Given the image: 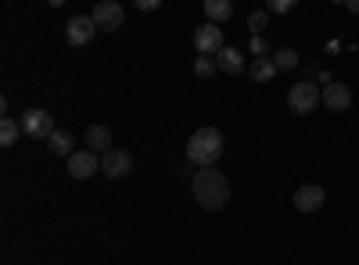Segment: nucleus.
Returning <instances> with one entry per match:
<instances>
[{"label":"nucleus","mask_w":359,"mask_h":265,"mask_svg":"<svg viewBox=\"0 0 359 265\" xmlns=\"http://www.w3.org/2000/svg\"><path fill=\"white\" fill-rule=\"evenodd\" d=\"M233 15V0H205V18L208 22H226Z\"/></svg>","instance_id":"nucleus-15"},{"label":"nucleus","mask_w":359,"mask_h":265,"mask_svg":"<svg viewBox=\"0 0 359 265\" xmlns=\"http://www.w3.org/2000/svg\"><path fill=\"white\" fill-rule=\"evenodd\" d=\"M323 104V90L313 83V79H302V83H294L291 90H287V108L294 115H309Z\"/></svg>","instance_id":"nucleus-3"},{"label":"nucleus","mask_w":359,"mask_h":265,"mask_svg":"<svg viewBox=\"0 0 359 265\" xmlns=\"http://www.w3.org/2000/svg\"><path fill=\"white\" fill-rule=\"evenodd\" d=\"M47 143H50V155H57V158H69V155L76 151V136L65 133V129H54V133L47 136Z\"/></svg>","instance_id":"nucleus-14"},{"label":"nucleus","mask_w":359,"mask_h":265,"mask_svg":"<svg viewBox=\"0 0 359 265\" xmlns=\"http://www.w3.org/2000/svg\"><path fill=\"white\" fill-rule=\"evenodd\" d=\"M298 0H266V11H277V15H287Z\"/></svg>","instance_id":"nucleus-21"},{"label":"nucleus","mask_w":359,"mask_h":265,"mask_svg":"<svg viewBox=\"0 0 359 265\" xmlns=\"http://www.w3.org/2000/svg\"><path fill=\"white\" fill-rule=\"evenodd\" d=\"M83 140H86L90 151H97V155L111 151V133H108V126H90V129L83 133Z\"/></svg>","instance_id":"nucleus-13"},{"label":"nucleus","mask_w":359,"mask_h":265,"mask_svg":"<svg viewBox=\"0 0 359 265\" xmlns=\"http://www.w3.org/2000/svg\"><path fill=\"white\" fill-rule=\"evenodd\" d=\"M323 104L331 111H348L352 108V90L345 83H327L323 86Z\"/></svg>","instance_id":"nucleus-12"},{"label":"nucleus","mask_w":359,"mask_h":265,"mask_svg":"<svg viewBox=\"0 0 359 265\" xmlns=\"http://www.w3.org/2000/svg\"><path fill=\"white\" fill-rule=\"evenodd\" d=\"M248 47H252V54H255V57H266V54H269V43H266L262 36H252V43H248Z\"/></svg>","instance_id":"nucleus-22"},{"label":"nucleus","mask_w":359,"mask_h":265,"mask_svg":"<svg viewBox=\"0 0 359 265\" xmlns=\"http://www.w3.org/2000/svg\"><path fill=\"white\" fill-rule=\"evenodd\" d=\"M133 8H137V11H158L162 0H133Z\"/></svg>","instance_id":"nucleus-23"},{"label":"nucleus","mask_w":359,"mask_h":265,"mask_svg":"<svg viewBox=\"0 0 359 265\" xmlns=\"http://www.w3.org/2000/svg\"><path fill=\"white\" fill-rule=\"evenodd\" d=\"M219 155H223V133L216 126H205L187 140V158L198 165H216Z\"/></svg>","instance_id":"nucleus-2"},{"label":"nucleus","mask_w":359,"mask_h":265,"mask_svg":"<svg viewBox=\"0 0 359 265\" xmlns=\"http://www.w3.org/2000/svg\"><path fill=\"white\" fill-rule=\"evenodd\" d=\"M323 201H327V194H323V187H316V183H306V187L294 190V208H298V212H320Z\"/></svg>","instance_id":"nucleus-10"},{"label":"nucleus","mask_w":359,"mask_h":265,"mask_svg":"<svg viewBox=\"0 0 359 265\" xmlns=\"http://www.w3.org/2000/svg\"><path fill=\"white\" fill-rule=\"evenodd\" d=\"M248 72H252V79H255V83H269V79L277 76V65H273V57H255Z\"/></svg>","instance_id":"nucleus-16"},{"label":"nucleus","mask_w":359,"mask_h":265,"mask_svg":"<svg viewBox=\"0 0 359 265\" xmlns=\"http://www.w3.org/2000/svg\"><path fill=\"white\" fill-rule=\"evenodd\" d=\"M345 4H348V11H352V15L359 18V0H345Z\"/></svg>","instance_id":"nucleus-24"},{"label":"nucleus","mask_w":359,"mask_h":265,"mask_svg":"<svg viewBox=\"0 0 359 265\" xmlns=\"http://www.w3.org/2000/svg\"><path fill=\"white\" fill-rule=\"evenodd\" d=\"M94 172H101V158H97V151L83 147V151H72V155H69V176H72V180H90Z\"/></svg>","instance_id":"nucleus-7"},{"label":"nucleus","mask_w":359,"mask_h":265,"mask_svg":"<svg viewBox=\"0 0 359 265\" xmlns=\"http://www.w3.org/2000/svg\"><path fill=\"white\" fill-rule=\"evenodd\" d=\"M266 25H269V11H252V18H248V29H252V36H259Z\"/></svg>","instance_id":"nucleus-20"},{"label":"nucleus","mask_w":359,"mask_h":265,"mask_svg":"<svg viewBox=\"0 0 359 265\" xmlns=\"http://www.w3.org/2000/svg\"><path fill=\"white\" fill-rule=\"evenodd\" d=\"M216 65H219V72H226V76H245V72H248V62H245V54L237 50V47H223V50L216 54Z\"/></svg>","instance_id":"nucleus-11"},{"label":"nucleus","mask_w":359,"mask_h":265,"mask_svg":"<svg viewBox=\"0 0 359 265\" xmlns=\"http://www.w3.org/2000/svg\"><path fill=\"white\" fill-rule=\"evenodd\" d=\"M22 129H25L29 140H47V136L54 133L50 111H43V108H29V111L22 115Z\"/></svg>","instance_id":"nucleus-4"},{"label":"nucleus","mask_w":359,"mask_h":265,"mask_svg":"<svg viewBox=\"0 0 359 265\" xmlns=\"http://www.w3.org/2000/svg\"><path fill=\"white\" fill-rule=\"evenodd\" d=\"M90 18H94L97 33H115V29L123 25L126 11H123V4H115V0H101V4L90 11Z\"/></svg>","instance_id":"nucleus-5"},{"label":"nucleus","mask_w":359,"mask_h":265,"mask_svg":"<svg viewBox=\"0 0 359 265\" xmlns=\"http://www.w3.org/2000/svg\"><path fill=\"white\" fill-rule=\"evenodd\" d=\"M191 190H194V201L201 204L205 212H219L223 204L230 201V183L226 176L216 169V165H201L191 180Z\"/></svg>","instance_id":"nucleus-1"},{"label":"nucleus","mask_w":359,"mask_h":265,"mask_svg":"<svg viewBox=\"0 0 359 265\" xmlns=\"http://www.w3.org/2000/svg\"><path fill=\"white\" fill-rule=\"evenodd\" d=\"M22 133H25V129H22V122H15V119H4V122H0V143H4V147H15Z\"/></svg>","instance_id":"nucleus-18"},{"label":"nucleus","mask_w":359,"mask_h":265,"mask_svg":"<svg viewBox=\"0 0 359 265\" xmlns=\"http://www.w3.org/2000/svg\"><path fill=\"white\" fill-rule=\"evenodd\" d=\"M194 47H198V54H219L226 43H223V29L216 25V22H205V25H198L194 29Z\"/></svg>","instance_id":"nucleus-8"},{"label":"nucleus","mask_w":359,"mask_h":265,"mask_svg":"<svg viewBox=\"0 0 359 265\" xmlns=\"http://www.w3.org/2000/svg\"><path fill=\"white\" fill-rule=\"evenodd\" d=\"M65 4V0H50V8H62Z\"/></svg>","instance_id":"nucleus-25"},{"label":"nucleus","mask_w":359,"mask_h":265,"mask_svg":"<svg viewBox=\"0 0 359 265\" xmlns=\"http://www.w3.org/2000/svg\"><path fill=\"white\" fill-rule=\"evenodd\" d=\"M216 57H208V54H198V62H194V76H201V79H208V76H216Z\"/></svg>","instance_id":"nucleus-19"},{"label":"nucleus","mask_w":359,"mask_h":265,"mask_svg":"<svg viewBox=\"0 0 359 265\" xmlns=\"http://www.w3.org/2000/svg\"><path fill=\"white\" fill-rule=\"evenodd\" d=\"M101 172L108 180H126L133 172V155L130 151H104L101 155Z\"/></svg>","instance_id":"nucleus-9"},{"label":"nucleus","mask_w":359,"mask_h":265,"mask_svg":"<svg viewBox=\"0 0 359 265\" xmlns=\"http://www.w3.org/2000/svg\"><path fill=\"white\" fill-rule=\"evenodd\" d=\"M94 36H97V25H94V18H90V15H76V18L65 22L69 47H90V40H94Z\"/></svg>","instance_id":"nucleus-6"},{"label":"nucleus","mask_w":359,"mask_h":265,"mask_svg":"<svg viewBox=\"0 0 359 265\" xmlns=\"http://www.w3.org/2000/svg\"><path fill=\"white\" fill-rule=\"evenodd\" d=\"M273 65H277V72H294L298 69V54L291 47H277L273 50Z\"/></svg>","instance_id":"nucleus-17"}]
</instances>
